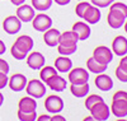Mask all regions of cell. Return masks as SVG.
Masks as SVG:
<instances>
[{"label": "cell", "instance_id": "6da1fadb", "mask_svg": "<svg viewBox=\"0 0 127 121\" xmlns=\"http://www.w3.org/2000/svg\"><path fill=\"white\" fill-rule=\"evenodd\" d=\"M26 91H27V94L31 96V97L41 98V97H43L46 94V87H45V84L42 83L41 80L32 79V80L27 82Z\"/></svg>", "mask_w": 127, "mask_h": 121}, {"label": "cell", "instance_id": "7a4b0ae2", "mask_svg": "<svg viewBox=\"0 0 127 121\" xmlns=\"http://www.w3.org/2000/svg\"><path fill=\"white\" fill-rule=\"evenodd\" d=\"M89 111L94 117V120L97 121H105L109 117V107L104 103V101H99L95 105H93L89 108Z\"/></svg>", "mask_w": 127, "mask_h": 121}, {"label": "cell", "instance_id": "3957f363", "mask_svg": "<svg viewBox=\"0 0 127 121\" xmlns=\"http://www.w3.org/2000/svg\"><path fill=\"white\" fill-rule=\"evenodd\" d=\"M45 108L50 114H59L64 110V101L60 96L51 94L45 101Z\"/></svg>", "mask_w": 127, "mask_h": 121}, {"label": "cell", "instance_id": "277c9868", "mask_svg": "<svg viewBox=\"0 0 127 121\" xmlns=\"http://www.w3.org/2000/svg\"><path fill=\"white\" fill-rule=\"evenodd\" d=\"M93 58L97 61H99L100 64L108 65L113 60V52L107 46H98L93 51Z\"/></svg>", "mask_w": 127, "mask_h": 121}, {"label": "cell", "instance_id": "5b68a950", "mask_svg": "<svg viewBox=\"0 0 127 121\" xmlns=\"http://www.w3.org/2000/svg\"><path fill=\"white\" fill-rule=\"evenodd\" d=\"M3 28L8 35H15L22 29V22L17 15H9L3 22Z\"/></svg>", "mask_w": 127, "mask_h": 121}, {"label": "cell", "instance_id": "8992f818", "mask_svg": "<svg viewBox=\"0 0 127 121\" xmlns=\"http://www.w3.org/2000/svg\"><path fill=\"white\" fill-rule=\"evenodd\" d=\"M32 26H33V28L38 32H45L48 28H51L52 19L47 14L41 13V14H37V15L33 17V19H32Z\"/></svg>", "mask_w": 127, "mask_h": 121}, {"label": "cell", "instance_id": "52a82bcc", "mask_svg": "<svg viewBox=\"0 0 127 121\" xmlns=\"http://www.w3.org/2000/svg\"><path fill=\"white\" fill-rule=\"evenodd\" d=\"M69 71V82L71 84H83L89 80V73L84 68H75Z\"/></svg>", "mask_w": 127, "mask_h": 121}, {"label": "cell", "instance_id": "ba28073f", "mask_svg": "<svg viewBox=\"0 0 127 121\" xmlns=\"http://www.w3.org/2000/svg\"><path fill=\"white\" fill-rule=\"evenodd\" d=\"M125 20H126V17L121 12H118L116 9H109V13L107 15V22L111 28H114V29L121 28L125 23Z\"/></svg>", "mask_w": 127, "mask_h": 121}, {"label": "cell", "instance_id": "9c48e42d", "mask_svg": "<svg viewBox=\"0 0 127 121\" xmlns=\"http://www.w3.org/2000/svg\"><path fill=\"white\" fill-rule=\"evenodd\" d=\"M8 84H9L12 91L20 92V91H23L27 85V78H26V75L17 73V74L10 76V79H8Z\"/></svg>", "mask_w": 127, "mask_h": 121}, {"label": "cell", "instance_id": "30bf717a", "mask_svg": "<svg viewBox=\"0 0 127 121\" xmlns=\"http://www.w3.org/2000/svg\"><path fill=\"white\" fill-rule=\"evenodd\" d=\"M45 62H46V59H45V56L41 52H37V51L36 52H31L27 56V65L31 69H33V70L41 69L45 65Z\"/></svg>", "mask_w": 127, "mask_h": 121}, {"label": "cell", "instance_id": "8fae6325", "mask_svg": "<svg viewBox=\"0 0 127 121\" xmlns=\"http://www.w3.org/2000/svg\"><path fill=\"white\" fill-rule=\"evenodd\" d=\"M34 15H36L34 8L31 6V5L22 4L17 9V17L20 19V22H32V19H33Z\"/></svg>", "mask_w": 127, "mask_h": 121}, {"label": "cell", "instance_id": "7c38bea8", "mask_svg": "<svg viewBox=\"0 0 127 121\" xmlns=\"http://www.w3.org/2000/svg\"><path fill=\"white\" fill-rule=\"evenodd\" d=\"M112 52L117 56H123L127 54V38L123 36H117L112 42Z\"/></svg>", "mask_w": 127, "mask_h": 121}, {"label": "cell", "instance_id": "4fadbf2b", "mask_svg": "<svg viewBox=\"0 0 127 121\" xmlns=\"http://www.w3.org/2000/svg\"><path fill=\"white\" fill-rule=\"evenodd\" d=\"M94 83H95V87H97L98 89L103 91V92L111 91L112 87H113V80H112V78H111L109 75L103 74V73H100V74L97 75V78H95Z\"/></svg>", "mask_w": 127, "mask_h": 121}, {"label": "cell", "instance_id": "5bb4252c", "mask_svg": "<svg viewBox=\"0 0 127 121\" xmlns=\"http://www.w3.org/2000/svg\"><path fill=\"white\" fill-rule=\"evenodd\" d=\"M111 111L117 119L126 117L127 116V101L126 100H113Z\"/></svg>", "mask_w": 127, "mask_h": 121}, {"label": "cell", "instance_id": "9a60e30c", "mask_svg": "<svg viewBox=\"0 0 127 121\" xmlns=\"http://www.w3.org/2000/svg\"><path fill=\"white\" fill-rule=\"evenodd\" d=\"M72 32H75V35L78 36L79 41H85L87 38H89L92 31H90V27L87 23L76 22V23L72 26Z\"/></svg>", "mask_w": 127, "mask_h": 121}, {"label": "cell", "instance_id": "2e32d148", "mask_svg": "<svg viewBox=\"0 0 127 121\" xmlns=\"http://www.w3.org/2000/svg\"><path fill=\"white\" fill-rule=\"evenodd\" d=\"M100 17H102V13L98 9V6H93V5H90L85 10V13L83 14V19H85L87 23H90V24H97L100 20Z\"/></svg>", "mask_w": 127, "mask_h": 121}, {"label": "cell", "instance_id": "e0dca14e", "mask_svg": "<svg viewBox=\"0 0 127 121\" xmlns=\"http://www.w3.org/2000/svg\"><path fill=\"white\" fill-rule=\"evenodd\" d=\"M33 38H32L31 36H27V35H23V36H19L15 42H14V45L20 50V51H23L26 54H28L32 49H33Z\"/></svg>", "mask_w": 127, "mask_h": 121}, {"label": "cell", "instance_id": "ac0fdd59", "mask_svg": "<svg viewBox=\"0 0 127 121\" xmlns=\"http://www.w3.org/2000/svg\"><path fill=\"white\" fill-rule=\"evenodd\" d=\"M18 110L22 112H34L37 110V103L33 97H23L22 100L18 102Z\"/></svg>", "mask_w": 127, "mask_h": 121}, {"label": "cell", "instance_id": "d6986e66", "mask_svg": "<svg viewBox=\"0 0 127 121\" xmlns=\"http://www.w3.org/2000/svg\"><path fill=\"white\" fill-rule=\"evenodd\" d=\"M61 32L56 28H48L47 31H45L43 33V41L47 46L50 47H55L56 45H59V37H60Z\"/></svg>", "mask_w": 127, "mask_h": 121}, {"label": "cell", "instance_id": "ffe728a7", "mask_svg": "<svg viewBox=\"0 0 127 121\" xmlns=\"http://www.w3.org/2000/svg\"><path fill=\"white\" fill-rule=\"evenodd\" d=\"M78 36L75 35V32L72 31H66L64 33H60L59 37V45L61 46H76L78 43Z\"/></svg>", "mask_w": 127, "mask_h": 121}, {"label": "cell", "instance_id": "44dd1931", "mask_svg": "<svg viewBox=\"0 0 127 121\" xmlns=\"http://www.w3.org/2000/svg\"><path fill=\"white\" fill-rule=\"evenodd\" d=\"M46 84L55 92H62V91H65V88H66V80L64 79L62 76H60L59 74H55L54 76H51V78L46 82Z\"/></svg>", "mask_w": 127, "mask_h": 121}, {"label": "cell", "instance_id": "7402d4cb", "mask_svg": "<svg viewBox=\"0 0 127 121\" xmlns=\"http://www.w3.org/2000/svg\"><path fill=\"white\" fill-rule=\"evenodd\" d=\"M72 66V61L67 58V56H59L56 60H55V69L59 71V73H67Z\"/></svg>", "mask_w": 127, "mask_h": 121}, {"label": "cell", "instance_id": "603a6c76", "mask_svg": "<svg viewBox=\"0 0 127 121\" xmlns=\"http://www.w3.org/2000/svg\"><path fill=\"white\" fill-rule=\"evenodd\" d=\"M107 66L108 65H105V64H100L99 61H97L93 56L89 58L87 60V68L90 73L93 74H100V73H104L105 70H107Z\"/></svg>", "mask_w": 127, "mask_h": 121}, {"label": "cell", "instance_id": "cb8c5ba5", "mask_svg": "<svg viewBox=\"0 0 127 121\" xmlns=\"http://www.w3.org/2000/svg\"><path fill=\"white\" fill-rule=\"evenodd\" d=\"M70 92L72 96H75L78 98L85 97L89 92V84L88 82L83 84H70Z\"/></svg>", "mask_w": 127, "mask_h": 121}, {"label": "cell", "instance_id": "d4e9b609", "mask_svg": "<svg viewBox=\"0 0 127 121\" xmlns=\"http://www.w3.org/2000/svg\"><path fill=\"white\" fill-rule=\"evenodd\" d=\"M55 74H57V70L54 68V66H42L41 68V73H39V76H41V80L46 83L51 76H54Z\"/></svg>", "mask_w": 127, "mask_h": 121}, {"label": "cell", "instance_id": "484cf974", "mask_svg": "<svg viewBox=\"0 0 127 121\" xmlns=\"http://www.w3.org/2000/svg\"><path fill=\"white\" fill-rule=\"evenodd\" d=\"M52 5V0H32V6L38 12H46Z\"/></svg>", "mask_w": 127, "mask_h": 121}, {"label": "cell", "instance_id": "4316f807", "mask_svg": "<svg viewBox=\"0 0 127 121\" xmlns=\"http://www.w3.org/2000/svg\"><path fill=\"white\" fill-rule=\"evenodd\" d=\"M78 50V46H61V45H57V51L60 55H64V56H69V55H72L75 54Z\"/></svg>", "mask_w": 127, "mask_h": 121}, {"label": "cell", "instance_id": "83f0119b", "mask_svg": "<svg viewBox=\"0 0 127 121\" xmlns=\"http://www.w3.org/2000/svg\"><path fill=\"white\" fill-rule=\"evenodd\" d=\"M17 115H18V119L22 120V121H34L37 119L36 111L34 112H22V111H19V110H18Z\"/></svg>", "mask_w": 127, "mask_h": 121}, {"label": "cell", "instance_id": "f1b7e54d", "mask_svg": "<svg viewBox=\"0 0 127 121\" xmlns=\"http://www.w3.org/2000/svg\"><path fill=\"white\" fill-rule=\"evenodd\" d=\"M10 54H12V56H13L15 60H24V59L27 58V55H28V54H26V52H23V51H20L15 45H13L12 49H10Z\"/></svg>", "mask_w": 127, "mask_h": 121}, {"label": "cell", "instance_id": "f546056e", "mask_svg": "<svg viewBox=\"0 0 127 121\" xmlns=\"http://www.w3.org/2000/svg\"><path fill=\"white\" fill-rule=\"evenodd\" d=\"M99 101H103V98L100 96H98V94H90V96H88L87 100H85V107H87V110H89L93 105H95V103L99 102Z\"/></svg>", "mask_w": 127, "mask_h": 121}, {"label": "cell", "instance_id": "4dcf8cb0", "mask_svg": "<svg viewBox=\"0 0 127 121\" xmlns=\"http://www.w3.org/2000/svg\"><path fill=\"white\" fill-rule=\"evenodd\" d=\"M90 5H92L90 3H87V1H84V0H81V3H79V4L76 5V8H75L76 15L80 17V18H83V14L85 13V10H87Z\"/></svg>", "mask_w": 127, "mask_h": 121}, {"label": "cell", "instance_id": "1f68e13d", "mask_svg": "<svg viewBox=\"0 0 127 121\" xmlns=\"http://www.w3.org/2000/svg\"><path fill=\"white\" fill-rule=\"evenodd\" d=\"M109 6H111L109 9H116V10H118V12H121V13L127 18V5H126V4H123V3H118V1H117V3H114V1H113Z\"/></svg>", "mask_w": 127, "mask_h": 121}, {"label": "cell", "instance_id": "d6a6232c", "mask_svg": "<svg viewBox=\"0 0 127 121\" xmlns=\"http://www.w3.org/2000/svg\"><path fill=\"white\" fill-rule=\"evenodd\" d=\"M116 76H117V79L122 83H127V71L123 70L122 68L117 66V69H116Z\"/></svg>", "mask_w": 127, "mask_h": 121}, {"label": "cell", "instance_id": "836d02e7", "mask_svg": "<svg viewBox=\"0 0 127 121\" xmlns=\"http://www.w3.org/2000/svg\"><path fill=\"white\" fill-rule=\"evenodd\" d=\"M90 1H92V4H94L98 8H107L114 1V0H90Z\"/></svg>", "mask_w": 127, "mask_h": 121}, {"label": "cell", "instance_id": "e575fe53", "mask_svg": "<svg viewBox=\"0 0 127 121\" xmlns=\"http://www.w3.org/2000/svg\"><path fill=\"white\" fill-rule=\"evenodd\" d=\"M0 73H9V64L4 59H0Z\"/></svg>", "mask_w": 127, "mask_h": 121}, {"label": "cell", "instance_id": "d590c367", "mask_svg": "<svg viewBox=\"0 0 127 121\" xmlns=\"http://www.w3.org/2000/svg\"><path fill=\"white\" fill-rule=\"evenodd\" d=\"M113 100H126L127 101V92L125 91H118L113 94Z\"/></svg>", "mask_w": 127, "mask_h": 121}, {"label": "cell", "instance_id": "8d00e7d4", "mask_svg": "<svg viewBox=\"0 0 127 121\" xmlns=\"http://www.w3.org/2000/svg\"><path fill=\"white\" fill-rule=\"evenodd\" d=\"M5 85H8V75L5 73H0V89L5 88Z\"/></svg>", "mask_w": 127, "mask_h": 121}, {"label": "cell", "instance_id": "74e56055", "mask_svg": "<svg viewBox=\"0 0 127 121\" xmlns=\"http://www.w3.org/2000/svg\"><path fill=\"white\" fill-rule=\"evenodd\" d=\"M120 68H122L123 70H126L127 71V55H123V58L121 59V61H120V65H118Z\"/></svg>", "mask_w": 127, "mask_h": 121}, {"label": "cell", "instance_id": "f35d334b", "mask_svg": "<svg viewBox=\"0 0 127 121\" xmlns=\"http://www.w3.org/2000/svg\"><path fill=\"white\" fill-rule=\"evenodd\" d=\"M10 3H12L13 5H15V6H19V5L24 4L26 0H10Z\"/></svg>", "mask_w": 127, "mask_h": 121}, {"label": "cell", "instance_id": "ab89813d", "mask_svg": "<svg viewBox=\"0 0 127 121\" xmlns=\"http://www.w3.org/2000/svg\"><path fill=\"white\" fill-rule=\"evenodd\" d=\"M5 51H6V46H5V43L0 40V55H3V54H5Z\"/></svg>", "mask_w": 127, "mask_h": 121}, {"label": "cell", "instance_id": "60d3db41", "mask_svg": "<svg viewBox=\"0 0 127 121\" xmlns=\"http://www.w3.org/2000/svg\"><path fill=\"white\" fill-rule=\"evenodd\" d=\"M36 120H38V121H48V120H51V117L48 115H42V116H38Z\"/></svg>", "mask_w": 127, "mask_h": 121}, {"label": "cell", "instance_id": "b9f144b4", "mask_svg": "<svg viewBox=\"0 0 127 121\" xmlns=\"http://www.w3.org/2000/svg\"><path fill=\"white\" fill-rule=\"evenodd\" d=\"M71 0H55V3L59 4V5H67Z\"/></svg>", "mask_w": 127, "mask_h": 121}, {"label": "cell", "instance_id": "7bdbcfd3", "mask_svg": "<svg viewBox=\"0 0 127 121\" xmlns=\"http://www.w3.org/2000/svg\"><path fill=\"white\" fill-rule=\"evenodd\" d=\"M51 120H52V121H65V117H62V116H60V115H55V116L51 117Z\"/></svg>", "mask_w": 127, "mask_h": 121}, {"label": "cell", "instance_id": "ee69618b", "mask_svg": "<svg viewBox=\"0 0 127 121\" xmlns=\"http://www.w3.org/2000/svg\"><path fill=\"white\" fill-rule=\"evenodd\" d=\"M3 102H4V96L0 93V107H1V105H3Z\"/></svg>", "mask_w": 127, "mask_h": 121}, {"label": "cell", "instance_id": "f6af8a7d", "mask_svg": "<svg viewBox=\"0 0 127 121\" xmlns=\"http://www.w3.org/2000/svg\"><path fill=\"white\" fill-rule=\"evenodd\" d=\"M89 120H94V117L93 116H88V117L84 119V121H89Z\"/></svg>", "mask_w": 127, "mask_h": 121}, {"label": "cell", "instance_id": "bcb514c9", "mask_svg": "<svg viewBox=\"0 0 127 121\" xmlns=\"http://www.w3.org/2000/svg\"><path fill=\"white\" fill-rule=\"evenodd\" d=\"M123 26H125V31H126V33H127V22L125 20V23H123Z\"/></svg>", "mask_w": 127, "mask_h": 121}, {"label": "cell", "instance_id": "7dc6e473", "mask_svg": "<svg viewBox=\"0 0 127 121\" xmlns=\"http://www.w3.org/2000/svg\"><path fill=\"white\" fill-rule=\"evenodd\" d=\"M79 1H81V0H79Z\"/></svg>", "mask_w": 127, "mask_h": 121}]
</instances>
